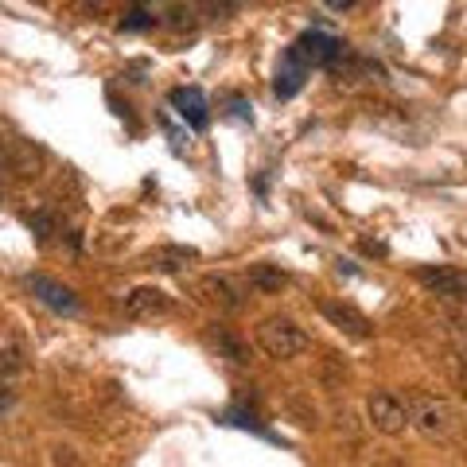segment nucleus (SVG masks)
<instances>
[{"label":"nucleus","mask_w":467,"mask_h":467,"mask_svg":"<svg viewBox=\"0 0 467 467\" xmlns=\"http://www.w3.org/2000/svg\"><path fill=\"white\" fill-rule=\"evenodd\" d=\"M257 347L276 362H292V358H300L304 350L312 347V339H308V331H304L296 319L269 316V319H261L257 324Z\"/></svg>","instance_id":"obj_1"},{"label":"nucleus","mask_w":467,"mask_h":467,"mask_svg":"<svg viewBox=\"0 0 467 467\" xmlns=\"http://www.w3.org/2000/svg\"><path fill=\"white\" fill-rule=\"evenodd\" d=\"M409 409V425H413L420 436L429 441H444L456 429V413L444 398H432V393H413V401L405 405Z\"/></svg>","instance_id":"obj_2"},{"label":"nucleus","mask_w":467,"mask_h":467,"mask_svg":"<svg viewBox=\"0 0 467 467\" xmlns=\"http://www.w3.org/2000/svg\"><path fill=\"white\" fill-rule=\"evenodd\" d=\"M367 417L382 436H401L409 429V409L401 398H393V393H374L367 401Z\"/></svg>","instance_id":"obj_3"},{"label":"nucleus","mask_w":467,"mask_h":467,"mask_svg":"<svg viewBox=\"0 0 467 467\" xmlns=\"http://www.w3.org/2000/svg\"><path fill=\"white\" fill-rule=\"evenodd\" d=\"M319 312H324V319L331 327H339L343 335H350V339H370V335H374V324L355 308V304L324 300V304H319Z\"/></svg>","instance_id":"obj_4"},{"label":"nucleus","mask_w":467,"mask_h":467,"mask_svg":"<svg viewBox=\"0 0 467 467\" xmlns=\"http://www.w3.org/2000/svg\"><path fill=\"white\" fill-rule=\"evenodd\" d=\"M292 51L300 55L304 67H327L343 55V43L335 36H327V32H304L296 43H292Z\"/></svg>","instance_id":"obj_5"},{"label":"nucleus","mask_w":467,"mask_h":467,"mask_svg":"<svg viewBox=\"0 0 467 467\" xmlns=\"http://www.w3.org/2000/svg\"><path fill=\"white\" fill-rule=\"evenodd\" d=\"M27 288H32V296L39 304H47L51 312H63V316L78 312V296L67 285H58L55 276H47V273H32V276H27Z\"/></svg>","instance_id":"obj_6"},{"label":"nucleus","mask_w":467,"mask_h":467,"mask_svg":"<svg viewBox=\"0 0 467 467\" xmlns=\"http://www.w3.org/2000/svg\"><path fill=\"white\" fill-rule=\"evenodd\" d=\"M417 276L429 292H436V296H444V300H463V292H467L463 273L451 265H425V269H417Z\"/></svg>","instance_id":"obj_7"},{"label":"nucleus","mask_w":467,"mask_h":467,"mask_svg":"<svg viewBox=\"0 0 467 467\" xmlns=\"http://www.w3.org/2000/svg\"><path fill=\"white\" fill-rule=\"evenodd\" d=\"M164 312H171V296L164 288L140 285L125 296V316H133V319H152V316H164Z\"/></svg>","instance_id":"obj_8"},{"label":"nucleus","mask_w":467,"mask_h":467,"mask_svg":"<svg viewBox=\"0 0 467 467\" xmlns=\"http://www.w3.org/2000/svg\"><path fill=\"white\" fill-rule=\"evenodd\" d=\"M199 292H202V300L214 304L218 312H238L242 304H245V292L234 285L230 276H218V273L202 276V281H199Z\"/></svg>","instance_id":"obj_9"},{"label":"nucleus","mask_w":467,"mask_h":467,"mask_svg":"<svg viewBox=\"0 0 467 467\" xmlns=\"http://www.w3.org/2000/svg\"><path fill=\"white\" fill-rule=\"evenodd\" d=\"M304 75H308V67L300 63V55L296 51H285L281 55V67H276V98H292V94H300V86H304Z\"/></svg>","instance_id":"obj_10"},{"label":"nucleus","mask_w":467,"mask_h":467,"mask_svg":"<svg viewBox=\"0 0 467 467\" xmlns=\"http://www.w3.org/2000/svg\"><path fill=\"white\" fill-rule=\"evenodd\" d=\"M207 347L214 350L218 358L234 362V367H245V362H250V347H245L238 335L226 331V327H211V331H207Z\"/></svg>","instance_id":"obj_11"},{"label":"nucleus","mask_w":467,"mask_h":467,"mask_svg":"<svg viewBox=\"0 0 467 467\" xmlns=\"http://www.w3.org/2000/svg\"><path fill=\"white\" fill-rule=\"evenodd\" d=\"M192 261H199V250H192V245H156L149 254V265L160 273H180L192 265Z\"/></svg>","instance_id":"obj_12"},{"label":"nucleus","mask_w":467,"mask_h":467,"mask_svg":"<svg viewBox=\"0 0 467 467\" xmlns=\"http://www.w3.org/2000/svg\"><path fill=\"white\" fill-rule=\"evenodd\" d=\"M171 106L180 109V117L192 129H207V98H202L195 86H192V90H175L171 94Z\"/></svg>","instance_id":"obj_13"},{"label":"nucleus","mask_w":467,"mask_h":467,"mask_svg":"<svg viewBox=\"0 0 467 467\" xmlns=\"http://www.w3.org/2000/svg\"><path fill=\"white\" fill-rule=\"evenodd\" d=\"M245 281H250V288H257L261 296H273V292H281L288 285V273L281 265H250Z\"/></svg>","instance_id":"obj_14"},{"label":"nucleus","mask_w":467,"mask_h":467,"mask_svg":"<svg viewBox=\"0 0 467 467\" xmlns=\"http://www.w3.org/2000/svg\"><path fill=\"white\" fill-rule=\"evenodd\" d=\"M24 370V350L20 347H0V374H20Z\"/></svg>","instance_id":"obj_15"},{"label":"nucleus","mask_w":467,"mask_h":467,"mask_svg":"<svg viewBox=\"0 0 467 467\" xmlns=\"http://www.w3.org/2000/svg\"><path fill=\"white\" fill-rule=\"evenodd\" d=\"M343 378H347V367H343V358L327 355V358H324V382H327L331 389H339V386H343Z\"/></svg>","instance_id":"obj_16"},{"label":"nucleus","mask_w":467,"mask_h":467,"mask_svg":"<svg viewBox=\"0 0 467 467\" xmlns=\"http://www.w3.org/2000/svg\"><path fill=\"white\" fill-rule=\"evenodd\" d=\"M27 226L39 230V238H51V234H55V223L47 214H27Z\"/></svg>","instance_id":"obj_17"},{"label":"nucleus","mask_w":467,"mask_h":467,"mask_svg":"<svg viewBox=\"0 0 467 467\" xmlns=\"http://www.w3.org/2000/svg\"><path fill=\"white\" fill-rule=\"evenodd\" d=\"M63 460H67V463H78V456H75L70 448H58V451H55V463H63Z\"/></svg>","instance_id":"obj_18"},{"label":"nucleus","mask_w":467,"mask_h":467,"mask_svg":"<svg viewBox=\"0 0 467 467\" xmlns=\"http://www.w3.org/2000/svg\"><path fill=\"white\" fill-rule=\"evenodd\" d=\"M152 20L144 16V12H133V20H125V27H149Z\"/></svg>","instance_id":"obj_19"},{"label":"nucleus","mask_w":467,"mask_h":467,"mask_svg":"<svg viewBox=\"0 0 467 467\" xmlns=\"http://www.w3.org/2000/svg\"><path fill=\"white\" fill-rule=\"evenodd\" d=\"M324 5H327V8H335V12H343V8L355 5V0H324Z\"/></svg>","instance_id":"obj_20"},{"label":"nucleus","mask_w":467,"mask_h":467,"mask_svg":"<svg viewBox=\"0 0 467 467\" xmlns=\"http://www.w3.org/2000/svg\"><path fill=\"white\" fill-rule=\"evenodd\" d=\"M362 250H367V254H378V257H382V254H386V245H378V242H362Z\"/></svg>","instance_id":"obj_21"},{"label":"nucleus","mask_w":467,"mask_h":467,"mask_svg":"<svg viewBox=\"0 0 467 467\" xmlns=\"http://www.w3.org/2000/svg\"><path fill=\"white\" fill-rule=\"evenodd\" d=\"M12 164H8V149H5V144H0V175H5Z\"/></svg>","instance_id":"obj_22"},{"label":"nucleus","mask_w":467,"mask_h":467,"mask_svg":"<svg viewBox=\"0 0 467 467\" xmlns=\"http://www.w3.org/2000/svg\"><path fill=\"white\" fill-rule=\"evenodd\" d=\"M238 5H242V0H218V8H223V12L226 8H238Z\"/></svg>","instance_id":"obj_23"}]
</instances>
